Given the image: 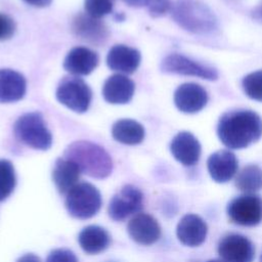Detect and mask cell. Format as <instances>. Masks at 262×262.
<instances>
[{
	"mask_svg": "<svg viewBox=\"0 0 262 262\" xmlns=\"http://www.w3.org/2000/svg\"><path fill=\"white\" fill-rule=\"evenodd\" d=\"M217 135L228 148H245L261 138L262 120L250 110L227 112L218 122Z\"/></svg>",
	"mask_w": 262,
	"mask_h": 262,
	"instance_id": "1",
	"label": "cell"
},
{
	"mask_svg": "<svg viewBox=\"0 0 262 262\" xmlns=\"http://www.w3.org/2000/svg\"><path fill=\"white\" fill-rule=\"evenodd\" d=\"M63 158L75 162L82 173L96 179L106 178L113 170V161L100 145L87 140L71 143L64 149Z\"/></svg>",
	"mask_w": 262,
	"mask_h": 262,
	"instance_id": "2",
	"label": "cell"
},
{
	"mask_svg": "<svg viewBox=\"0 0 262 262\" xmlns=\"http://www.w3.org/2000/svg\"><path fill=\"white\" fill-rule=\"evenodd\" d=\"M178 26L193 34H208L217 29L213 11L200 0H177L171 8Z\"/></svg>",
	"mask_w": 262,
	"mask_h": 262,
	"instance_id": "3",
	"label": "cell"
},
{
	"mask_svg": "<svg viewBox=\"0 0 262 262\" xmlns=\"http://www.w3.org/2000/svg\"><path fill=\"white\" fill-rule=\"evenodd\" d=\"M13 132L19 141L34 149L47 150L52 145V135L38 112L20 116L14 123Z\"/></svg>",
	"mask_w": 262,
	"mask_h": 262,
	"instance_id": "4",
	"label": "cell"
},
{
	"mask_svg": "<svg viewBox=\"0 0 262 262\" xmlns=\"http://www.w3.org/2000/svg\"><path fill=\"white\" fill-rule=\"evenodd\" d=\"M64 205L72 217L85 220L98 213L102 199L99 190L93 184L80 182L68 191Z\"/></svg>",
	"mask_w": 262,
	"mask_h": 262,
	"instance_id": "5",
	"label": "cell"
},
{
	"mask_svg": "<svg viewBox=\"0 0 262 262\" xmlns=\"http://www.w3.org/2000/svg\"><path fill=\"white\" fill-rule=\"evenodd\" d=\"M57 100L76 113H85L92 100V91L79 77H64L56 89Z\"/></svg>",
	"mask_w": 262,
	"mask_h": 262,
	"instance_id": "6",
	"label": "cell"
},
{
	"mask_svg": "<svg viewBox=\"0 0 262 262\" xmlns=\"http://www.w3.org/2000/svg\"><path fill=\"white\" fill-rule=\"evenodd\" d=\"M230 220L242 226H256L262 221V198L244 193L231 200L226 208Z\"/></svg>",
	"mask_w": 262,
	"mask_h": 262,
	"instance_id": "7",
	"label": "cell"
},
{
	"mask_svg": "<svg viewBox=\"0 0 262 262\" xmlns=\"http://www.w3.org/2000/svg\"><path fill=\"white\" fill-rule=\"evenodd\" d=\"M144 196L139 188L126 184L114 194L107 207L108 216L114 221L122 222L132 215L140 213L143 208Z\"/></svg>",
	"mask_w": 262,
	"mask_h": 262,
	"instance_id": "8",
	"label": "cell"
},
{
	"mask_svg": "<svg viewBox=\"0 0 262 262\" xmlns=\"http://www.w3.org/2000/svg\"><path fill=\"white\" fill-rule=\"evenodd\" d=\"M161 70L162 72L168 74L199 77L201 79L210 81L218 79V73L214 68L196 62L184 55L177 53L166 56L161 62Z\"/></svg>",
	"mask_w": 262,
	"mask_h": 262,
	"instance_id": "9",
	"label": "cell"
},
{
	"mask_svg": "<svg viewBox=\"0 0 262 262\" xmlns=\"http://www.w3.org/2000/svg\"><path fill=\"white\" fill-rule=\"evenodd\" d=\"M218 254L224 262H253L255 248L246 236L230 233L220 239Z\"/></svg>",
	"mask_w": 262,
	"mask_h": 262,
	"instance_id": "10",
	"label": "cell"
},
{
	"mask_svg": "<svg viewBox=\"0 0 262 262\" xmlns=\"http://www.w3.org/2000/svg\"><path fill=\"white\" fill-rule=\"evenodd\" d=\"M71 26L77 38L95 46L103 44L108 37L106 26L99 18L92 17L86 12L77 14Z\"/></svg>",
	"mask_w": 262,
	"mask_h": 262,
	"instance_id": "11",
	"label": "cell"
},
{
	"mask_svg": "<svg viewBox=\"0 0 262 262\" xmlns=\"http://www.w3.org/2000/svg\"><path fill=\"white\" fill-rule=\"evenodd\" d=\"M127 232L137 244L149 246L159 241L161 226L157 219L147 213H138L128 222Z\"/></svg>",
	"mask_w": 262,
	"mask_h": 262,
	"instance_id": "12",
	"label": "cell"
},
{
	"mask_svg": "<svg viewBox=\"0 0 262 262\" xmlns=\"http://www.w3.org/2000/svg\"><path fill=\"white\" fill-rule=\"evenodd\" d=\"M207 102V91L196 83H184L175 90L174 103L182 113H198L206 106Z\"/></svg>",
	"mask_w": 262,
	"mask_h": 262,
	"instance_id": "13",
	"label": "cell"
},
{
	"mask_svg": "<svg viewBox=\"0 0 262 262\" xmlns=\"http://www.w3.org/2000/svg\"><path fill=\"white\" fill-rule=\"evenodd\" d=\"M173 157L184 166L195 165L201 157V144L193 134L187 131L179 132L170 144Z\"/></svg>",
	"mask_w": 262,
	"mask_h": 262,
	"instance_id": "14",
	"label": "cell"
},
{
	"mask_svg": "<svg viewBox=\"0 0 262 262\" xmlns=\"http://www.w3.org/2000/svg\"><path fill=\"white\" fill-rule=\"evenodd\" d=\"M208 226L204 219L195 214L184 215L177 224L176 234L181 244L188 247L202 245L207 236Z\"/></svg>",
	"mask_w": 262,
	"mask_h": 262,
	"instance_id": "15",
	"label": "cell"
},
{
	"mask_svg": "<svg viewBox=\"0 0 262 262\" xmlns=\"http://www.w3.org/2000/svg\"><path fill=\"white\" fill-rule=\"evenodd\" d=\"M207 167L213 180L218 183H224L231 180L236 174L238 161L233 152L221 149L209 157Z\"/></svg>",
	"mask_w": 262,
	"mask_h": 262,
	"instance_id": "16",
	"label": "cell"
},
{
	"mask_svg": "<svg viewBox=\"0 0 262 262\" xmlns=\"http://www.w3.org/2000/svg\"><path fill=\"white\" fill-rule=\"evenodd\" d=\"M135 84L125 75L115 74L108 77L102 86V95L105 101L113 104L129 102L134 94Z\"/></svg>",
	"mask_w": 262,
	"mask_h": 262,
	"instance_id": "17",
	"label": "cell"
},
{
	"mask_svg": "<svg viewBox=\"0 0 262 262\" xmlns=\"http://www.w3.org/2000/svg\"><path fill=\"white\" fill-rule=\"evenodd\" d=\"M140 60L141 55L137 49L122 44L112 47L106 56L108 68L123 74L134 73L139 67Z\"/></svg>",
	"mask_w": 262,
	"mask_h": 262,
	"instance_id": "18",
	"label": "cell"
},
{
	"mask_svg": "<svg viewBox=\"0 0 262 262\" xmlns=\"http://www.w3.org/2000/svg\"><path fill=\"white\" fill-rule=\"evenodd\" d=\"M99 61L98 55L87 47H75L67 54L63 68L73 75H89L97 67Z\"/></svg>",
	"mask_w": 262,
	"mask_h": 262,
	"instance_id": "19",
	"label": "cell"
},
{
	"mask_svg": "<svg viewBox=\"0 0 262 262\" xmlns=\"http://www.w3.org/2000/svg\"><path fill=\"white\" fill-rule=\"evenodd\" d=\"M27 90L25 77L13 70H0V103L15 102L21 99Z\"/></svg>",
	"mask_w": 262,
	"mask_h": 262,
	"instance_id": "20",
	"label": "cell"
},
{
	"mask_svg": "<svg viewBox=\"0 0 262 262\" xmlns=\"http://www.w3.org/2000/svg\"><path fill=\"white\" fill-rule=\"evenodd\" d=\"M81 170L78 165L66 158H58L53 166L52 179L61 194H67L79 181Z\"/></svg>",
	"mask_w": 262,
	"mask_h": 262,
	"instance_id": "21",
	"label": "cell"
},
{
	"mask_svg": "<svg viewBox=\"0 0 262 262\" xmlns=\"http://www.w3.org/2000/svg\"><path fill=\"white\" fill-rule=\"evenodd\" d=\"M78 242L85 253L93 255L101 253L108 248L111 245V235L101 226L88 225L80 231Z\"/></svg>",
	"mask_w": 262,
	"mask_h": 262,
	"instance_id": "22",
	"label": "cell"
},
{
	"mask_svg": "<svg viewBox=\"0 0 262 262\" xmlns=\"http://www.w3.org/2000/svg\"><path fill=\"white\" fill-rule=\"evenodd\" d=\"M112 135L115 140L121 143L135 145L143 140L144 128L140 123L134 120L123 119L113 125Z\"/></svg>",
	"mask_w": 262,
	"mask_h": 262,
	"instance_id": "23",
	"label": "cell"
},
{
	"mask_svg": "<svg viewBox=\"0 0 262 262\" xmlns=\"http://www.w3.org/2000/svg\"><path fill=\"white\" fill-rule=\"evenodd\" d=\"M235 185L246 193L262 189V169L253 164L244 167L235 178Z\"/></svg>",
	"mask_w": 262,
	"mask_h": 262,
	"instance_id": "24",
	"label": "cell"
},
{
	"mask_svg": "<svg viewBox=\"0 0 262 262\" xmlns=\"http://www.w3.org/2000/svg\"><path fill=\"white\" fill-rule=\"evenodd\" d=\"M16 175L12 163L8 160H0V202L5 201L14 190Z\"/></svg>",
	"mask_w": 262,
	"mask_h": 262,
	"instance_id": "25",
	"label": "cell"
},
{
	"mask_svg": "<svg viewBox=\"0 0 262 262\" xmlns=\"http://www.w3.org/2000/svg\"><path fill=\"white\" fill-rule=\"evenodd\" d=\"M242 84L247 96L251 99L262 101V70L247 75Z\"/></svg>",
	"mask_w": 262,
	"mask_h": 262,
	"instance_id": "26",
	"label": "cell"
},
{
	"mask_svg": "<svg viewBox=\"0 0 262 262\" xmlns=\"http://www.w3.org/2000/svg\"><path fill=\"white\" fill-rule=\"evenodd\" d=\"M115 0H85V12L95 18H100L112 12Z\"/></svg>",
	"mask_w": 262,
	"mask_h": 262,
	"instance_id": "27",
	"label": "cell"
},
{
	"mask_svg": "<svg viewBox=\"0 0 262 262\" xmlns=\"http://www.w3.org/2000/svg\"><path fill=\"white\" fill-rule=\"evenodd\" d=\"M144 5L152 17L163 16L172 8L171 0H144Z\"/></svg>",
	"mask_w": 262,
	"mask_h": 262,
	"instance_id": "28",
	"label": "cell"
},
{
	"mask_svg": "<svg viewBox=\"0 0 262 262\" xmlns=\"http://www.w3.org/2000/svg\"><path fill=\"white\" fill-rule=\"evenodd\" d=\"M46 262H78V259L69 249H54L49 253Z\"/></svg>",
	"mask_w": 262,
	"mask_h": 262,
	"instance_id": "29",
	"label": "cell"
},
{
	"mask_svg": "<svg viewBox=\"0 0 262 262\" xmlns=\"http://www.w3.org/2000/svg\"><path fill=\"white\" fill-rule=\"evenodd\" d=\"M15 32V23L7 14L0 13V40H7Z\"/></svg>",
	"mask_w": 262,
	"mask_h": 262,
	"instance_id": "30",
	"label": "cell"
},
{
	"mask_svg": "<svg viewBox=\"0 0 262 262\" xmlns=\"http://www.w3.org/2000/svg\"><path fill=\"white\" fill-rule=\"evenodd\" d=\"M16 262H41V259L33 254V253H28V254H25L24 256L19 257Z\"/></svg>",
	"mask_w": 262,
	"mask_h": 262,
	"instance_id": "31",
	"label": "cell"
},
{
	"mask_svg": "<svg viewBox=\"0 0 262 262\" xmlns=\"http://www.w3.org/2000/svg\"><path fill=\"white\" fill-rule=\"evenodd\" d=\"M28 4L36 7H46L48 6L52 0H24Z\"/></svg>",
	"mask_w": 262,
	"mask_h": 262,
	"instance_id": "32",
	"label": "cell"
},
{
	"mask_svg": "<svg viewBox=\"0 0 262 262\" xmlns=\"http://www.w3.org/2000/svg\"><path fill=\"white\" fill-rule=\"evenodd\" d=\"M122 1H124L127 5L132 7H140L144 5V0H122Z\"/></svg>",
	"mask_w": 262,
	"mask_h": 262,
	"instance_id": "33",
	"label": "cell"
},
{
	"mask_svg": "<svg viewBox=\"0 0 262 262\" xmlns=\"http://www.w3.org/2000/svg\"><path fill=\"white\" fill-rule=\"evenodd\" d=\"M253 16L262 23V4L260 6H258L254 11H253Z\"/></svg>",
	"mask_w": 262,
	"mask_h": 262,
	"instance_id": "34",
	"label": "cell"
},
{
	"mask_svg": "<svg viewBox=\"0 0 262 262\" xmlns=\"http://www.w3.org/2000/svg\"><path fill=\"white\" fill-rule=\"evenodd\" d=\"M207 262H224V261L221 259H213V260H209Z\"/></svg>",
	"mask_w": 262,
	"mask_h": 262,
	"instance_id": "35",
	"label": "cell"
},
{
	"mask_svg": "<svg viewBox=\"0 0 262 262\" xmlns=\"http://www.w3.org/2000/svg\"><path fill=\"white\" fill-rule=\"evenodd\" d=\"M260 262H262V254H261V257H260Z\"/></svg>",
	"mask_w": 262,
	"mask_h": 262,
	"instance_id": "36",
	"label": "cell"
}]
</instances>
